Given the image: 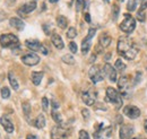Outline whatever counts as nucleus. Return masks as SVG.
<instances>
[{
	"label": "nucleus",
	"mask_w": 147,
	"mask_h": 139,
	"mask_svg": "<svg viewBox=\"0 0 147 139\" xmlns=\"http://www.w3.org/2000/svg\"><path fill=\"white\" fill-rule=\"evenodd\" d=\"M9 24H10V26H13L14 28H16L17 31H23V30H24V27H25L24 22H23L20 18H17V17L10 18Z\"/></svg>",
	"instance_id": "17"
},
{
	"label": "nucleus",
	"mask_w": 147,
	"mask_h": 139,
	"mask_svg": "<svg viewBox=\"0 0 147 139\" xmlns=\"http://www.w3.org/2000/svg\"><path fill=\"white\" fill-rule=\"evenodd\" d=\"M110 57H111V53H109V54H107V55H105V58H104V59H105V60H109V59H110Z\"/></svg>",
	"instance_id": "45"
},
{
	"label": "nucleus",
	"mask_w": 147,
	"mask_h": 139,
	"mask_svg": "<svg viewBox=\"0 0 147 139\" xmlns=\"http://www.w3.org/2000/svg\"><path fill=\"white\" fill-rule=\"evenodd\" d=\"M103 72L105 76H108V78L110 79V82L112 83H115L118 77H117V70L114 67H112L110 63H105L104 67H103Z\"/></svg>",
	"instance_id": "12"
},
{
	"label": "nucleus",
	"mask_w": 147,
	"mask_h": 139,
	"mask_svg": "<svg viewBox=\"0 0 147 139\" xmlns=\"http://www.w3.org/2000/svg\"><path fill=\"white\" fill-rule=\"evenodd\" d=\"M69 50H70V51H71L73 53L77 52L78 48H77V44H76L75 42H70V43H69Z\"/></svg>",
	"instance_id": "37"
},
{
	"label": "nucleus",
	"mask_w": 147,
	"mask_h": 139,
	"mask_svg": "<svg viewBox=\"0 0 147 139\" xmlns=\"http://www.w3.org/2000/svg\"><path fill=\"white\" fill-rule=\"evenodd\" d=\"M132 139H138V138H132Z\"/></svg>",
	"instance_id": "51"
},
{
	"label": "nucleus",
	"mask_w": 147,
	"mask_h": 139,
	"mask_svg": "<svg viewBox=\"0 0 147 139\" xmlns=\"http://www.w3.org/2000/svg\"><path fill=\"white\" fill-rule=\"evenodd\" d=\"M85 8V0H76V11L80 13Z\"/></svg>",
	"instance_id": "30"
},
{
	"label": "nucleus",
	"mask_w": 147,
	"mask_h": 139,
	"mask_svg": "<svg viewBox=\"0 0 147 139\" xmlns=\"http://www.w3.org/2000/svg\"><path fill=\"white\" fill-rule=\"evenodd\" d=\"M51 2H55V1H58V0H50Z\"/></svg>",
	"instance_id": "47"
},
{
	"label": "nucleus",
	"mask_w": 147,
	"mask_h": 139,
	"mask_svg": "<svg viewBox=\"0 0 147 139\" xmlns=\"http://www.w3.org/2000/svg\"><path fill=\"white\" fill-rule=\"evenodd\" d=\"M121 96L122 95L117 89H114L113 87H108L107 88V97H105V100L114 105L115 109H120L122 106V97Z\"/></svg>",
	"instance_id": "2"
},
{
	"label": "nucleus",
	"mask_w": 147,
	"mask_h": 139,
	"mask_svg": "<svg viewBox=\"0 0 147 139\" xmlns=\"http://www.w3.org/2000/svg\"><path fill=\"white\" fill-rule=\"evenodd\" d=\"M0 123L3 127V129L6 130V132H8V134H13L14 132V129H15L14 124H13V122L10 121V119L7 115H2V118L0 119Z\"/></svg>",
	"instance_id": "14"
},
{
	"label": "nucleus",
	"mask_w": 147,
	"mask_h": 139,
	"mask_svg": "<svg viewBox=\"0 0 147 139\" xmlns=\"http://www.w3.org/2000/svg\"><path fill=\"white\" fill-rule=\"evenodd\" d=\"M111 41H112V38H111L110 35L102 34L101 36H100L98 43H100V45H101L102 48H108V47L111 44Z\"/></svg>",
	"instance_id": "20"
},
{
	"label": "nucleus",
	"mask_w": 147,
	"mask_h": 139,
	"mask_svg": "<svg viewBox=\"0 0 147 139\" xmlns=\"http://www.w3.org/2000/svg\"><path fill=\"white\" fill-rule=\"evenodd\" d=\"M35 8H36V2L35 1H30V2H27L25 5H23L22 7H19L17 13L19 15H27V14L32 13Z\"/></svg>",
	"instance_id": "13"
},
{
	"label": "nucleus",
	"mask_w": 147,
	"mask_h": 139,
	"mask_svg": "<svg viewBox=\"0 0 147 139\" xmlns=\"http://www.w3.org/2000/svg\"><path fill=\"white\" fill-rule=\"evenodd\" d=\"M118 53L123 57L127 60H132L136 58L138 53V48L135 45V43L129 38L128 36H120L118 40V45H117Z\"/></svg>",
	"instance_id": "1"
},
{
	"label": "nucleus",
	"mask_w": 147,
	"mask_h": 139,
	"mask_svg": "<svg viewBox=\"0 0 147 139\" xmlns=\"http://www.w3.org/2000/svg\"><path fill=\"white\" fill-rule=\"evenodd\" d=\"M18 44V37L14 34H3L0 36V45L2 48H10Z\"/></svg>",
	"instance_id": "5"
},
{
	"label": "nucleus",
	"mask_w": 147,
	"mask_h": 139,
	"mask_svg": "<svg viewBox=\"0 0 147 139\" xmlns=\"http://www.w3.org/2000/svg\"><path fill=\"white\" fill-rule=\"evenodd\" d=\"M138 139H146V138H138Z\"/></svg>",
	"instance_id": "50"
},
{
	"label": "nucleus",
	"mask_w": 147,
	"mask_h": 139,
	"mask_svg": "<svg viewBox=\"0 0 147 139\" xmlns=\"http://www.w3.org/2000/svg\"><path fill=\"white\" fill-rule=\"evenodd\" d=\"M118 87L119 90L121 93V95L123 96H128L129 92H130V83H129V78L127 76H121L120 79L118 80Z\"/></svg>",
	"instance_id": "8"
},
{
	"label": "nucleus",
	"mask_w": 147,
	"mask_h": 139,
	"mask_svg": "<svg viewBox=\"0 0 147 139\" xmlns=\"http://www.w3.org/2000/svg\"><path fill=\"white\" fill-rule=\"evenodd\" d=\"M137 7V0H128V3H127V9L129 11H134Z\"/></svg>",
	"instance_id": "31"
},
{
	"label": "nucleus",
	"mask_w": 147,
	"mask_h": 139,
	"mask_svg": "<svg viewBox=\"0 0 147 139\" xmlns=\"http://www.w3.org/2000/svg\"><path fill=\"white\" fill-rule=\"evenodd\" d=\"M25 45H26L30 50H32V51H41V49H42V47H43L37 40H27V41L25 42Z\"/></svg>",
	"instance_id": "15"
},
{
	"label": "nucleus",
	"mask_w": 147,
	"mask_h": 139,
	"mask_svg": "<svg viewBox=\"0 0 147 139\" xmlns=\"http://www.w3.org/2000/svg\"><path fill=\"white\" fill-rule=\"evenodd\" d=\"M147 8V2H143V5L140 6L138 13H137V19L142 23H144L146 20V13H145V9Z\"/></svg>",
	"instance_id": "19"
},
{
	"label": "nucleus",
	"mask_w": 147,
	"mask_h": 139,
	"mask_svg": "<svg viewBox=\"0 0 147 139\" xmlns=\"http://www.w3.org/2000/svg\"><path fill=\"white\" fill-rule=\"evenodd\" d=\"M85 20H86L87 23H91V16H90V14H88V13H86V14H85Z\"/></svg>",
	"instance_id": "41"
},
{
	"label": "nucleus",
	"mask_w": 147,
	"mask_h": 139,
	"mask_svg": "<svg viewBox=\"0 0 147 139\" xmlns=\"http://www.w3.org/2000/svg\"><path fill=\"white\" fill-rule=\"evenodd\" d=\"M95 33H96V30H95V28H90V30H88V34H87V36H86V37H87V38H90V40H91V38H93V37H94V35H95Z\"/></svg>",
	"instance_id": "38"
},
{
	"label": "nucleus",
	"mask_w": 147,
	"mask_h": 139,
	"mask_svg": "<svg viewBox=\"0 0 147 139\" xmlns=\"http://www.w3.org/2000/svg\"><path fill=\"white\" fill-rule=\"evenodd\" d=\"M134 135V127L131 124H122L120 127L119 136L120 139H131Z\"/></svg>",
	"instance_id": "11"
},
{
	"label": "nucleus",
	"mask_w": 147,
	"mask_h": 139,
	"mask_svg": "<svg viewBox=\"0 0 147 139\" xmlns=\"http://www.w3.org/2000/svg\"><path fill=\"white\" fill-rule=\"evenodd\" d=\"M112 135V127H104L103 124H98L97 129L93 134L94 139H109Z\"/></svg>",
	"instance_id": "4"
},
{
	"label": "nucleus",
	"mask_w": 147,
	"mask_h": 139,
	"mask_svg": "<svg viewBox=\"0 0 147 139\" xmlns=\"http://www.w3.org/2000/svg\"><path fill=\"white\" fill-rule=\"evenodd\" d=\"M82 114H83V117H84L85 119H88V118H90V111H88L87 109H83V110H82Z\"/></svg>",
	"instance_id": "39"
},
{
	"label": "nucleus",
	"mask_w": 147,
	"mask_h": 139,
	"mask_svg": "<svg viewBox=\"0 0 147 139\" xmlns=\"http://www.w3.org/2000/svg\"><path fill=\"white\" fill-rule=\"evenodd\" d=\"M43 28H44V33H45L47 35H49L50 33H51V32L49 31V28L47 27V25H43Z\"/></svg>",
	"instance_id": "42"
},
{
	"label": "nucleus",
	"mask_w": 147,
	"mask_h": 139,
	"mask_svg": "<svg viewBox=\"0 0 147 139\" xmlns=\"http://www.w3.org/2000/svg\"><path fill=\"white\" fill-rule=\"evenodd\" d=\"M123 114L129 119H137L140 115V110L135 105H127L123 107Z\"/></svg>",
	"instance_id": "10"
},
{
	"label": "nucleus",
	"mask_w": 147,
	"mask_h": 139,
	"mask_svg": "<svg viewBox=\"0 0 147 139\" xmlns=\"http://www.w3.org/2000/svg\"><path fill=\"white\" fill-rule=\"evenodd\" d=\"M26 139H38V138H37L35 135H27Z\"/></svg>",
	"instance_id": "43"
},
{
	"label": "nucleus",
	"mask_w": 147,
	"mask_h": 139,
	"mask_svg": "<svg viewBox=\"0 0 147 139\" xmlns=\"http://www.w3.org/2000/svg\"><path fill=\"white\" fill-rule=\"evenodd\" d=\"M90 49H91V40L85 37L82 42V52H83V54H87Z\"/></svg>",
	"instance_id": "22"
},
{
	"label": "nucleus",
	"mask_w": 147,
	"mask_h": 139,
	"mask_svg": "<svg viewBox=\"0 0 147 139\" xmlns=\"http://www.w3.org/2000/svg\"><path fill=\"white\" fill-rule=\"evenodd\" d=\"M70 134V130L61 127V126H55L51 130V138L52 139H66Z\"/></svg>",
	"instance_id": "6"
},
{
	"label": "nucleus",
	"mask_w": 147,
	"mask_h": 139,
	"mask_svg": "<svg viewBox=\"0 0 147 139\" xmlns=\"http://www.w3.org/2000/svg\"><path fill=\"white\" fill-rule=\"evenodd\" d=\"M31 78H32L33 84H34L35 86H38V85H40V83L42 82V78H43V72H40V71H34V72H32Z\"/></svg>",
	"instance_id": "21"
},
{
	"label": "nucleus",
	"mask_w": 147,
	"mask_h": 139,
	"mask_svg": "<svg viewBox=\"0 0 147 139\" xmlns=\"http://www.w3.org/2000/svg\"><path fill=\"white\" fill-rule=\"evenodd\" d=\"M22 62L26 66H35L40 62V57L35 53H26L22 57Z\"/></svg>",
	"instance_id": "9"
},
{
	"label": "nucleus",
	"mask_w": 147,
	"mask_h": 139,
	"mask_svg": "<svg viewBox=\"0 0 147 139\" xmlns=\"http://www.w3.org/2000/svg\"><path fill=\"white\" fill-rule=\"evenodd\" d=\"M62 61L65 63H67V65H74L75 63V59H74L73 55H70V54H65L62 57Z\"/></svg>",
	"instance_id": "28"
},
{
	"label": "nucleus",
	"mask_w": 147,
	"mask_h": 139,
	"mask_svg": "<svg viewBox=\"0 0 147 139\" xmlns=\"http://www.w3.org/2000/svg\"><path fill=\"white\" fill-rule=\"evenodd\" d=\"M107 1H109V0H107Z\"/></svg>",
	"instance_id": "52"
},
{
	"label": "nucleus",
	"mask_w": 147,
	"mask_h": 139,
	"mask_svg": "<svg viewBox=\"0 0 147 139\" xmlns=\"http://www.w3.org/2000/svg\"><path fill=\"white\" fill-rule=\"evenodd\" d=\"M79 139H90L88 132L85 131V130H80L79 131Z\"/></svg>",
	"instance_id": "35"
},
{
	"label": "nucleus",
	"mask_w": 147,
	"mask_h": 139,
	"mask_svg": "<svg viewBox=\"0 0 147 139\" xmlns=\"http://www.w3.org/2000/svg\"><path fill=\"white\" fill-rule=\"evenodd\" d=\"M10 96V90L8 87H3L1 88V97L2 99H8Z\"/></svg>",
	"instance_id": "34"
},
{
	"label": "nucleus",
	"mask_w": 147,
	"mask_h": 139,
	"mask_svg": "<svg viewBox=\"0 0 147 139\" xmlns=\"http://www.w3.org/2000/svg\"><path fill=\"white\" fill-rule=\"evenodd\" d=\"M119 27L123 33L131 34L136 28V19L132 17L130 14H125L123 15V20L120 23Z\"/></svg>",
	"instance_id": "3"
},
{
	"label": "nucleus",
	"mask_w": 147,
	"mask_h": 139,
	"mask_svg": "<svg viewBox=\"0 0 147 139\" xmlns=\"http://www.w3.org/2000/svg\"><path fill=\"white\" fill-rule=\"evenodd\" d=\"M104 72H102L101 68L98 66H93L92 68L88 71V75H90V78L94 84L98 83V82H102L104 79V76H103Z\"/></svg>",
	"instance_id": "7"
},
{
	"label": "nucleus",
	"mask_w": 147,
	"mask_h": 139,
	"mask_svg": "<svg viewBox=\"0 0 147 139\" xmlns=\"http://www.w3.org/2000/svg\"><path fill=\"white\" fill-rule=\"evenodd\" d=\"M51 42L53 43V45H55L58 50H62L63 47H65L63 41H62L61 36H60L59 34H55H55H52V36H51Z\"/></svg>",
	"instance_id": "18"
},
{
	"label": "nucleus",
	"mask_w": 147,
	"mask_h": 139,
	"mask_svg": "<svg viewBox=\"0 0 147 139\" xmlns=\"http://www.w3.org/2000/svg\"><path fill=\"white\" fill-rule=\"evenodd\" d=\"M51 115H52V119L58 123V126H61V123H62V117H61L60 112H57L55 110H53L51 112Z\"/></svg>",
	"instance_id": "27"
},
{
	"label": "nucleus",
	"mask_w": 147,
	"mask_h": 139,
	"mask_svg": "<svg viewBox=\"0 0 147 139\" xmlns=\"http://www.w3.org/2000/svg\"><path fill=\"white\" fill-rule=\"evenodd\" d=\"M144 129H145V131L147 134V120H145V122H144Z\"/></svg>",
	"instance_id": "44"
},
{
	"label": "nucleus",
	"mask_w": 147,
	"mask_h": 139,
	"mask_svg": "<svg viewBox=\"0 0 147 139\" xmlns=\"http://www.w3.org/2000/svg\"><path fill=\"white\" fill-rule=\"evenodd\" d=\"M137 1H139V2H143V1H144V0H137Z\"/></svg>",
	"instance_id": "48"
},
{
	"label": "nucleus",
	"mask_w": 147,
	"mask_h": 139,
	"mask_svg": "<svg viewBox=\"0 0 147 139\" xmlns=\"http://www.w3.org/2000/svg\"><path fill=\"white\" fill-rule=\"evenodd\" d=\"M35 127H36L37 129H42V128H44L45 127V117L43 115V114H38L37 115V118L35 119Z\"/></svg>",
	"instance_id": "23"
},
{
	"label": "nucleus",
	"mask_w": 147,
	"mask_h": 139,
	"mask_svg": "<svg viewBox=\"0 0 147 139\" xmlns=\"http://www.w3.org/2000/svg\"><path fill=\"white\" fill-rule=\"evenodd\" d=\"M118 1H120V2H122V1H123V0H118Z\"/></svg>",
	"instance_id": "49"
},
{
	"label": "nucleus",
	"mask_w": 147,
	"mask_h": 139,
	"mask_svg": "<svg viewBox=\"0 0 147 139\" xmlns=\"http://www.w3.org/2000/svg\"><path fill=\"white\" fill-rule=\"evenodd\" d=\"M42 106H43V110L44 111H48V109H49V101H48L47 97H43L42 99Z\"/></svg>",
	"instance_id": "36"
},
{
	"label": "nucleus",
	"mask_w": 147,
	"mask_h": 139,
	"mask_svg": "<svg viewBox=\"0 0 147 139\" xmlns=\"http://www.w3.org/2000/svg\"><path fill=\"white\" fill-rule=\"evenodd\" d=\"M82 100L86 105L91 106V105H94V103H95V95H93L90 92H84L82 94Z\"/></svg>",
	"instance_id": "16"
},
{
	"label": "nucleus",
	"mask_w": 147,
	"mask_h": 139,
	"mask_svg": "<svg viewBox=\"0 0 147 139\" xmlns=\"http://www.w3.org/2000/svg\"><path fill=\"white\" fill-rule=\"evenodd\" d=\"M8 79H9V83H10V85L13 87V89L17 90L19 88V84H18V82H17V79L15 78V76H14L11 72L8 74Z\"/></svg>",
	"instance_id": "25"
},
{
	"label": "nucleus",
	"mask_w": 147,
	"mask_h": 139,
	"mask_svg": "<svg viewBox=\"0 0 147 139\" xmlns=\"http://www.w3.org/2000/svg\"><path fill=\"white\" fill-rule=\"evenodd\" d=\"M91 58H92V59H91V62H92V61H94V60H95V54H93Z\"/></svg>",
	"instance_id": "46"
},
{
	"label": "nucleus",
	"mask_w": 147,
	"mask_h": 139,
	"mask_svg": "<svg viewBox=\"0 0 147 139\" xmlns=\"http://www.w3.org/2000/svg\"><path fill=\"white\" fill-rule=\"evenodd\" d=\"M57 24H58V26L60 27V28H62V30H65V28H67V26H68V19L65 17V16H58L57 17Z\"/></svg>",
	"instance_id": "24"
},
{
	"label": "nucleus",
	"mask_w": 147,
	"mask_h": 139,
	"mask_svg": "<svg viewBox=\"0 0 147 139\" xmlns=\"http://www.w3.org/2000/svg\"><path fill=\"white\" fill-rule=\"evenodd\" d=\"M114 68H115L117 71H119V72H123L125 69H126V65L123 63V61L121 59H118L115 61V63H114Z\"/></svg>",
	"instance_id": "26"
},
{
	"label": "nucleus",
	"mask_w": 147,
	"mask_h": 139,
	"mask_svg": "<svg viewBox=\"0 0 147 139\" xmlns=\"http://www.w3.org/2000/svg\"><path fill=\"white\" fill-rule=\"evenodd\" d=\"M51 105H52V107H53V110H57V109L59 107V103H58V102H55V101H53V102L51 103Z\"/></svg>",
	"instance_id": "40"
},
{
	"label": "nucleus",
	"mask_w": 147,
	"mask_h": 139,
	"mask_svg": "<svg viewBox=\"0 0 147 139\" xmlns=\"http://www.w3.org/2000/svg\"><path fill=\"white\" fill-rule=\"evenodd\" d=\"M22 107H23V112H24L25 117L28 118V115L31 114V105L28 104L27 102H25V103L22 104Z\"/></svg>",
	"instance_id": "29"
},
{
	"label": "nucleus",
	"mask_w": 147,
	"mask_h": 139,
	"mask_svg": "<svg viewBox=\"0 0 147 139\" xmlns=\"http://www.w3.org/2000/svg\"><path fill=\"white\" fill-rule=\"evenodd\" d=\"M118 15H119V6L118 5H113L112 6V18L114 20H117Z\"/></svg>",
	"instance_id": "33"
},
{
	"label": "nucleus",
	"mask_w": 147,
	"mask_h": 139,
	"mask_svg": "<svg viewBox=\"0 0 147 139\" xmlns=\"http://www.w3.org/2000/svg\"><path fill=\"white\" fill-rule=\"evenodd\" d=\"M76 36H77V31H76V28H75V27H69V30L67 31V37L70 38V40H73Z\"/></svg>",
	"instance_id": "32"
}]
</instances>
